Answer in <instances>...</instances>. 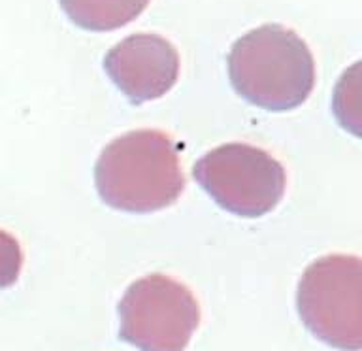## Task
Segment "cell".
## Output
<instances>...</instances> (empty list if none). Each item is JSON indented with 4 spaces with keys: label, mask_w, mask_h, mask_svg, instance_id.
I'll return each instance as SVG.
<instances>
[{
    "label": "cell",
    "mask_w": 362,
    "mask_h": 351,
    "mask_svg": "<svg viewBox=\"0 0 362 351\" xmlns=\"http://www.w3.org/2000/svg\"><path fill=\"white\" fill-rule=\"evenodd\" d=\"M23 249L16 236L0 229V289L11 287L23 268Z\"/></svg>",
    "instance_id": "cell-9"
},
{
    "label": "cell",
    "mask_w": 362,
    "mask_h": 351,
    "mask_svg": "<svg viewBox=\"0 0 362 351\" xmlns=\"http://www.w3.org/2000/svg\"><path fill=\"white\" fill-rule=\"evenodd\" d=\"M332 112L339 127L362 138V61H356L336 81Z\"/></svg>",
    "instance_id": "cell-8"
},
{
    "label": "cell",
    "mask_w": 362,
    "mask_h": 351,
    "mask_svg": "<svg viewBox=\"0 0 362 351\" xmlns=\"http://www.w3.org/2000/svg\"><path fill=\"white\" fill-rule=\"evenodd\" d=\"M151 0H59L74 25L90 33H110L129 25L146 11Z\"/></svg>",
    "instance_id": "cell-7"
},
{
    "label": "cell",
    "mask_w": 362,
    "mask_h": 351,
    "mask_svg": "<svg viewBox=\"0 0 362 351\" xmlns=\"http://www.w3.org/2000/svg\"><path fill=\"white\" fill-rule=\"evenodd\" d=\"M96 191L107 206L132 214L168 208L185 176L175 142L163 130H132L110 142L95 166Z\"/></svg>",
    "instance_id": "cell-1"
},
{
    "label": "cell",
    "mask_w": 362,
    "mask_h": 351,
    "mask_svg": "<svg viewBox=\"0 0 362 351\" xmlns=\"http://www.w3.org/2000/svg\"><path fill=\"white\" fill-rule=\"evenodd\" d=\"M296 308L317 340L339 351H362V257L332 253L300 277Z\"/></svg>",
    "instance_id": "cell-3"
},
{
    "label": "cell",
    "mask_w": 362,
    "mask_h": 351,
    "mask_svg": "<svg viewBox=\"0 0 362 351\" xmlns=\"http://www.w3.org/2000/svg\"><path fill=\"white\" fill-rule=\"evenodd\" d=\"M104 70L132 104H144L174 87L180 76V53L158 34L136 33L107 51Z\"/></svg>",
    "instance_id": "cell-6"
},
{
    "label": "cell",
    "mask_w": 362,
    "mask_h": 351,
    "mask_svg": "<svg viewBox=\"0 0 362 351\" xmlns=\"http://www.w3.org/2000/svg\"><path fill=\"white\" fill-rule=\"evenodd\" d=\"M192 176L221 208L240 217H262L285 195L287 174L279 161L242 142L208 151L192 166Z\"/></svg>",
    "instance_id": "cell-4"
},
{
    "label": "cell",
    "mask_w": 362,
    "mask_h": 351,
    "mask_svg": "<svg viewBox=\"0 0 362 351\" xmlns=\"http://www.w3.org/2000/svg\"><path fill=\"white\" fill-rule=\"evenodd\" d=\"M238 95L268 112H288L308 100L315 87L310 47L291 28L270 23L234 42L226 57Z\"/></svg>",
    "instance_id": "cell-2"
},
{
    "label": "cell",
    "mask_w": 362,
    "mask_h": 351,
    "mask_svg": "<svg viewBox=\"0 0 362 351\" xmlns=\"http://www.w3.org/2000/svg\"><path fill=\"white\" fill-rule=\"evenodd\" d=\"M117 310L119 338L140 351H185L200 325L191 289L164 274L136 280Z\"/></svg>",
    "instance_id": "cell-5"
}]
</instances>
